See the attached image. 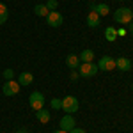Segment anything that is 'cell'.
Instances as JSON below:
<instances>
[{
    "label": "cell",
    "instance_id": "23",
    "mask_svg": "<svg viewBox=\"0 0 133 133\" xmlns=\"http://www.w3.org/2000/svg\"><path fill=\"white\" fill-rule=\"evenodd\" d=\"M68 133H85V130H82V128H73L71 131H68Z\"/></svg>",
    "mask_w": 133,
    "mask_h": 133
},
{
    "label": "cell",
    "instance_id": "8",
    "mask_svg": "<svg viewBox=\"0 0 133 133\" xmlns=\"http://www.w3.org/2000/svg\"><path fill=\"white\" fill-rule=\"evenodd\" d=\"M75 119H73L71 114H66L64 117L61 119V130H64V131H71L73 128H75Z\"/></svg>",
    "mask_w": 133,
    "mask_h": 133
},
{
    "label": "cell",
    "instance_id": "25",
    "mask_svg": "<svg viewBox=\"0 0 133 133\" xmlns=\"http://www.w3.org/2000/svg\"><path fill=\"white\" fill-rule=\"evenodd\" d=\"M128 30L133 34V21H130V23H128Z\"/></svg>",
    "mask_w": 133,
    "mask_h": 133
},
{
    "label": "cell",
    "instance_id": "17",
    "mask_svg": "<svg viewBox=\"0 0 133 133\" xmlns=\"http://www.w3.org/2000/svg\"><path fill=\"white\" fill-rule=\"evenodd\" d=\"M78 59H80L82 62H92V59H94V51L92 50H83Z\"/></svg>",
    "mask_w": 133,
    "mask_h": 133
},
{
    "label": "cell",
    "instance_id": "6",
    "mask_svg": "<svg viewBox=\"0 0 133 133\" xmlns=\"http://www.w3.org/2000/svg\"><path fill=\"white\" fill-rule=\"evenodd\" d=\"M46 23L50 27H53V29H57V27H61L62 23H64V18H62V14L59 11H50L48 16H46Z\"/></svg>",
    "mask_w": 133,
    "mask_h": 133
},
{
    "label": "cell",
    "instance_id": "9",
    "mask_svg": "<svg viewBox=\"0 0 133 133\" xmlns=\"http://www.w3.org/2000/svg\"><path fill=\"white\" fill-rule=\"evenodd\" d=\"M115 68L121 69V71H130V69H131V61L126 59V57H119V59L115 61Z\"/></svg>",
    "mask_w": 133,
    "mask_h": 133
},
{
    "label": "cell",
    "instance_id": "26",
    "mask_svg": "<svg viewBox=\"0 0 133 133\" xmlns=\"http://www.w3.org/2000/svg\"><path fill=\"white\" fill-rule=\"evenodd\" d=\"M53 133H68V131H64V130H59V131H53Z\"/></svg>",
    "mask_w": 133,
    "mask_h": 133
},
{
    "label": "cell",
    "instance_id": "3",
    "mask_svg": "<svg viewBox=\"0 0 133 133\" xmlns=\"http://www.w3.org/2000/svg\"><path fill=\"white\" fill-rule=\"evenodd\" d=\"M62 110L66 114H75L78 110V99L75 96H66L62 99Z\"/></svg>",
    "mask_w": 133,
    "mask_h": 133
},
{
    "label": "cell",
    "instance_id": "15",
    "mask_svg": "<svg viewBox=\"0 0 133 133\" xmlns=\"http://www.w3.org/2000/svg\"><path fill=\"white\" fill-rule=\"evenodd\" d=\"M94 12H98L99 16H107L108 12H110V7L107 5V4H98V5H94Z\"/></svg>",
    "mask_w": 133,
    "mask_h": 133
},
{
    "label": "cell",
    "instance_id": "19",
    "mask_svg": "<svg viewBox=\"0 0 133 133\" xmlns=\"http://www.w3.org/2000/svg\"><path fill=\"white\" fill-rule=\"evenodd\" d=\"M44 5L48 7V11H57V5H59V2H57V0H48Z\"/></svg>",
    "mask_w": 133,
    "mask_h": 133
},
{
    "label": "cell",
    "instance_id": "27",
    "mask_svg": "<svg viewBox=\"0 0 133 133\" xmlns=\"http://www.w3.org/2000/svg\"><path fill=\"white\" fill-rule=\"evenodd\" d=\"M16 133H27V131H25V130H18Z\"/></svg>",
    "mask_w": 133,
    "mask_h": 133
},
{
    "label": "cell",
    "instance_id": "12",
    "mask_svg": "<svg viewBox=\"0 0 133 133\" xmlns=\"http://www.w3.org/2000/svg\"><path fill=\"white\" fill-rule=\"evenodd\" d=\"M34 82V76H32V73H21L20 76H18V83L20 85H30V83Z\"/></svg>",
    "mask_w": 133,
    "mask_h": 133
},
{
    "label": "cell",
    "instance_id": "10",
    "mask_svg": "<svg viewBox=\"0 0 133 133\" xmlns=\"http://www.w3.org/2000/svg\"><path fill=\"white\" fill-rule=\"evenodd\" d=\"M87 25H89L91 29L98 27V25H99V14H98V12H94V11H91V12L87 14Z\"/></svg>",
    "mask_w": 133,
    "mask_h": 133
},
{
    "label": "cell",
    "instance_id": "1",
    "mask_svg": "<svg viewBox=\"0 0 133 133\" xmlns=\"http://www.w3.org/2000/svg\"><path fill=\"white\" fill-rule=\"evenodd\" d=\"M114 20L117 21V23L128 25L130 21H133V11L128 9V7H119V9L114 12Z\"/></svg>",
    "mask_w": 133,
    "mask_h": 133
},
{
    "label": "cell",
    "instance_id": "18",
    "mask_svg": "<svg viewBox=\"0 0 133 133\" xmlns=\"http://www.w3.org/2000/svg\"><path fill=\"white\" fill-rule=\"evenodd\" d=\"M34 12H36L37 16H48L50 11H48V7H46L44 4H37V5L34 7Z\"/></svg>",
    "mask_w": 133,
    "mask_h": 133
},
{
    "label": "cell",
    "instance_id": "28",
    "mask_svg": "<svg viewBox=\"0 0 133 133\" xmlns=\"http://www.w3.org/2000/svg\"><path fill=\"white\" fill-rule=\"evenodd\" d=\"M131 87H133V85H131Z\"/></svg>",
    "mask_w": 133,
    "mask_h": 133
},
{
    "label": "cell",
    "instance_id": "13",
    "mask_svg": "<svg viewBox=\"0 0 133 133\" xmlns=\"http://www.w3.org/2000/svg\"><path fill=\"white\" fill-rule=\"evenodd\" d=\"M66 64H68V68H71V69H78V66H80V59H78V55H68Z\"/></svg>",
    "mask_w": 133,
    "mask_h": 133
},
{
    "label": "cell",
    "instance_id": "2",
    "mask_svg": "<svg viewBox=\"0 0 133 133\" xmlns=\"http://www.w3.org/2000/svg\"><path fill=\"white\" fill-rule=\"evenodd\" d=\"M29 105H30L32 110H41V108H44V94L39 91H34L29 96Z\"/></svg>",
    "mask_w": 133,
    "mask_h": 133
},
{
    "label": "cell",
    "instance_id": "21",
    "mask_svg": "<svg viewBox=\"0 0 133 133\" xmlns=\"http://www.w3.org/2000/svg\"><path fill=\"white\" fill-rule=\"evenodd\" d=\"M50 105H51V108H62V99H57V98H53L50 101Z\"/></svg>",
    "mask_w": 133,
    "mask_h": 133
},
{
    "label": "cell",
    "instance_id": "4",
    "mask_svg": "<svg viewBox=\"0 0 133 133\" xmlns=\"http://www.w3.org/2000/svg\"><path fill=\"white\" fill-rule=\"evenodd\" d=\"M98 71H99V68H98V64H94V62H83V64L78 66V73H80L82 76H94Z\"/></svg>",
    "mask_w": 133,
    "mask_h": 133
},
{
    "label": "cell",
    "instance_id": "11",
    "mask_svg": "<svg viewBox=\"0 0 133 133\" xmlns=\"http://www.w3.org/2000/svg\"><path fill=\"white\" fill-rule=\"evenodd\" d=\"M36 117H37V121H39V123H43V124H46V123L51 119L50 112H48V110H44V108L37 110V112H36Z\"/></svg>",
    "mask_w": 133,
    "mask_h": 133
},
{
    "label": "cell",
    "instance_id": "24",
    "mask_svg": "<svg viewBox=\"0 0 133 133\" xmlns=\"http://www.w3.org/2000/svg\"><path fill=\"white\" fill-rule=\"evenodd\" d=\"M117 36H126V29H119L117 30Z\"/></svg>",
    "mask_w": 133,
    "mask_h": 133
},
{
    "label": "cell",
    "instance_id": "20",
    "mask_svg": "<svg viewBox=\"0 0 133 133\" xmlns=\"http://www.w3.org/2000/svg\"><path fill=\"white\" fill-rule=\"evenodd\" d=\"M2 75H4L5 80H12V78H14V71H12V69H4Z\"/></svg>",
    "mask_w": 133,
    "mask_h": 133
},
{
    "label": "cell",
    "instance_id": "14",
    "mask_svg": "<svg viewBox=\"0 0 133 133\" xmlns=\"http://www.w3.org/2000/svg\"><path fill=\"white\" fill-rule=\"evenodd\" d=\"M105 39L114 43L115 39H117V30H115L114 27H107V29H105Z\"/></svg>",
    "mask_w": 133,
    "mask_h": 133
},
{
    "label": "cell",
    "instance_id": "16",
    "mask_svg": "<svg viewBox=\"0 0 133 133\" xmlns=\"http://www.w3.org/2000/svg\"><path fill=\"white\" fill-rule=\"evenodd\" d=\"M7 16H9V11H7V5L0 2V25H4L7 21Z\"/></svg>",
    "mask_w": 133,
    "mask_h": 133
},
{
    "label": "cell",
    "instance_id": "7",
    "mask_svg": "<svg viewBox=\"0 0 133 133\" xmlns=\"http://www.w3.org/2000/svg\"><path fill=\"white\" fill-rule=\"evenodd\" d=\"M98 68L101 71H112L114 68H115V61L110 55H103L101 59H99V62H98Z\"/></svg>",
    "mask_w": 133,
    "mask_h": 133
},
{
    "label": "cell",
    "instance_id": "5",
    "mask_svg": "<svg viewBox=\"0 0 133 133\" xmlns=\"http://www.w3.org/2000/svg\"><path fill=\"white\" fill-rule=\"evenodd\" d=\"M20 83H18V80L14 82V78L12 80H7V82L4 83V87H2V92L5 94V96H16L18 92H20Z\"/></svg>",
    "mask_w": 133,
    "mask_h": 133
},
{
    "label": "cell",
    "instance_id": "22",
    "mask_svg": "<svg viewBox=\"0 0 133 133\" xmlns=\"http://www.w3.org/2000/svg\"><path fill=\"white\" fill-rule=\"evenodd\" d=\"M78 76H80V73H76L75 69H71V75H69V78H71V82H76V80H78Z\"/></svg>",
    "mask_w": 133,
    "mask_h": 133
}]
</instances>
